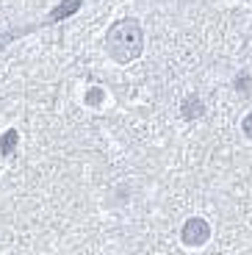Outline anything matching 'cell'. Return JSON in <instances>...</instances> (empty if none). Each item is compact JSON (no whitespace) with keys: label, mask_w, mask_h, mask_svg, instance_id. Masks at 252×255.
<instances>
[{"label":"cell","mask_w":252,"mask_h":255,"mask_svg":"<svg viewBox=\"0 0 252 255\" xmlns=\"http://www.w3.org/2000/svg\"><path fill=\"white\" fill-rule=\"evenodd\" d=\"M106 45H108L111 58L120 61V64H127V61H133V58H139L141 47H144L141 25L136 22V19H120V22L108 31Z\"/></svg>","instance_id":"6da1fadb"},{"label":"cell","mask_w":252,"mask_h":255,"mask_svg":"<svg viewBox=\"0 0 252 255\" xmlns=\"http://www.w3.org/2000/svg\"><path fill=\"white\" fill-rule=\"evenodd\" d=\"M208 236H211V228H208V222L200 219V217H191L180 230V239H183L186 247H202V244L208 242Z\"/></svg>","instance_id":"7a4b0ae2"},{"label":"cell","mask_w":252,"mask_h":255,"mask_svg":"<svg viewBox=\"0 0 252 255\" xmlns=\"http://www.w3.org/2000/svg\"><path fill=\"white\" fill-rule=\"evenodd\" d=\"M180 111H183V117H186V120H197V117H202V103L197 100V95H189L186 97V100L180 103Z\"/></svg>","instance_id":"3957f363"},{"label":"cell","mask_w":252,"mask_h":255,"mask_svg":"<svg viewBox=\"0 0 252 255\" xmlns=\"http://www.w3.org/2000/svg\"><path fill=\"white\" fill-rule=\"evenodd\" d=\"M81 3H83V0H64L61 8L53 11V19H64V17H70V14H75L78 8H81Z\"/></svg>","instance_id":"277c9868"},{"label":"cell","mask_w":252,"mask_h":255,"mask_svg":"<svg viewBox=\"0 0 252 255\" xmlns=\"http://www.w3.org/2000/svg\"><path fill=\"white\" fill-rule=\"evenodd\" d=\"M14 144H17V133H14V130H8V133L3 136V141H0V153L8 155L14 150Z\"/></svg>","instance_id":"5b68a950"},{"label":"cell","mask_w":252,"mask_h":255,"mask_svg":"<svg viewBox=\"0 0 252 255\" xmlns=\"http://www.w3.org/2000/svg\"><path fill=\"white\" fill-rule=\"evenodd\" d=\"M241 128H244V136H247V139H252V111L244 117V122H241Z\"/></svg>","instance_id":"8992f818"},{"label":"cell","mask_w":252,"mask_h":255,"mask_svg":"<svg viewBox=\"0 0 252 255\" xmlns=\"http://www.w3.org/2000/svg\"><path fill=\"white\" fill-rule=\"evenodd\" d=\"M100 97H103V92H100V89H92L86 100H89V103H100Z\"/></svg>","instance_id":"52a82bcc"},{"label":"cell","mask_w":252,"mask_h":255,"mask_svg":"<svg viewBox=\"0 0 252 255\" xmlns=\"http://www.w3.org/2000/svg\"><path fill=\"white\" fill-rule=\"evenodd\" d=\"M236 86H239V89H250V78H247V75H239Z\"/></svg>","instance_id":"ba28073f"},{"label":"cell","mask_w":252,"mask_h":255,"mask_svg":"<svg viewBox=\"0 0 252 255\" xmlns=\"http://www.w3.org/2000/svg\"><path fill=\"white\" fill-rule=\"evenodd\" d=\"M6 42H8V39H6V36H0V47H3V45H6Z\"/></svg>","instance_id":"9c48e42d"}]
</instances>
